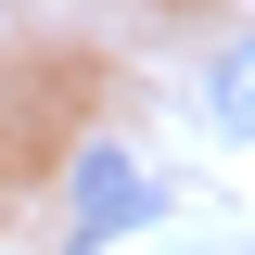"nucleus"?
<instances>
[{
    "mask_svg": "<svg viewBox=\"0 0 255 255\" xmlns=\"http://www.w3.org/2000/svg\"><path fill=\"white\" fill-rule=\"evenodd\" d=\"M140 217H153V179L115 166V153H90V179H77V243H115V230H140Z\"/></svg>",
    "mask_w": 255,
    "mask_h": 255,
    "instance_id": "obj_1",
    "label": "nucleus"
},
{
    "mask_svg": "<svg viewBox=\"0 0 255 255\" xmlns=\"http://www.w3.org/2000/svg\"><path fill=\"white\" fill-rule=\"evenodd\" d=\"M204 102H217V128H230V140H255V38H230V51L204 64Z\"/></svg>",
    "mask_w": 255,
    "mask_h": 255,
    "instance_id": "obj_2",
    "label": "nucleus"
}]
</instances>
